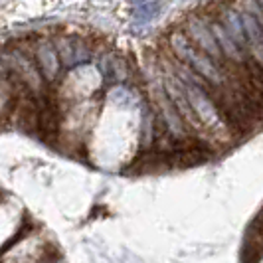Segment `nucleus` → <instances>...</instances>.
I'll return each instance as SVG.
<instances>
[{"instance_id":"nucleus-4","label":"nucleus","mask_w":263,"mask_h":263,"mask_svg":"<svg viewBox=\"0 0 263 263\" xmlns=\"http://www.w3.org/2000/svg\"><path fill=\"white\" fill-rule=\"evenodd\" d=\"M55 48H58V58L60 62L67 67H73L78 64H83L89 60V48L79 42V40H71V38H60L55 42Z\"/></svg>"},{"instance_id":"nucleus-3","label":"nucleus","mask_w":263,"mask_h":263,"mask_svg":"<svg viewBox=\"0 0 263 263\" xmlns=\"http://www.w3.org/2000/svg\"><path fill=\"white\" fill-rule=\"evenodd\" d=\"M188 32H190V36L194 38V42L200 46L202 52L208 53L214 60H220V58H222L220 46H218V42L214 38L210 26H208L204 20H200L198 16H192V18L188 20Z\"/></svg>"},{"instance_id":"nucleus-11","label":"nucleus","mask_w":263,"mask_h":263,"mask_svg":"<svg viewBox=\"0 0 263 263\" xmlns=\"http://www.w3.org/2000/svg\"><path fill=\"white\" fill-rule=\"evenodd\" d=\"M160 10L158 2H139L135 6V18H137V26H146L148 22L155 20V16Z\"/></svg>"},{"instance_id":"nucleus-9","label":"nucleus","mask_w":263,"mask_h":263,"mask_svg":"<svg viewBox=\"0 0 263 263\" xmlns=\"http://www.w3.org/2000/svg\"><path fill=\"white\" fill-rule=\"evenodd\" d=\"M224 30L230 34V38L236 42L241 50H246L248 46V40H246V32H243V24H241V18L239 14H236L234 10H226L224 12Z\"/></svg>"},{"instance_id":"nucleus-6","label":"nucleus","mask_w":263,"mask_h":263,"mask_svg":"<svg viewBox=\"0 0 263 263\" xmlns=\"http://www.w3.org/2000/svg\"><path fill=\"white\" fill-rule=\"evenodd\" d=\"M157 99H158V109H160L162 119H164V123H166V129H168L174 137H184L186 135L184 123H182V119L178 117V113L174 111L172 101L171 99H166V95H164L162 91L157 93Z\"/></svg>"},{"instance_id":"nucleus-10","label":"nucleus","mask_w":263,"mask_h":263,"mask_svg":"<svg viewBox=\"0 0 263 263\" xmlns=\"http://www.w3.org/2000/svg\"><path fill=\"white\" fill-rule=\"evenodd\" d=\"M101 73H103V78L107 81H111V83H115V81H123V79L127 78V71H125V66H123V62L115 58L113 53H107L101 58Z\"/></svg>"},{"instance_id":"nucleus-5","label":"nucleus","mask_w":263,"mask_h":263,"mask_svg":"<svg viewBox=\"0 0 263 263\" xmlns=\"http://www.w3.org/2000/svg\"><path fill=\"white\" fill-rule=\"evenodd\" d=\"M241 24H243V32H246V40L250 44L251 53L255 55L257 64L263 66V28L250 12L241 14Z\"/></svg>"},{"instance_id":"nucleus-8","label":"nucleus","mask_w":263,"mask_h":263,"mask_svg":"<svg viewBox=\"0 0 263 263\" xmlns=\"http://www.w3.org/2000/svg\"><path fill=\"white\" fill-rule=\"evenodd\" d=\"M38 62H40V69H42L44 78L48 79V81H53V79L58 78V71H60V58H58V52L53 50L50 44H40Z\"/></svg>"},{"instance_id":"nucleus-7","label":"nucleus","mask_w":263,"mask_h":263,"mask_svg":"<svg viewBox=\"0 0 263 263\" xmlns=\"http://www.w3.org/2000/svg\"><path fill=\"white\" fill-rule=\"evenodd\" d=\"M210 30L212 34H214V38H216V42H218V46H220V52H224L228 58H232L236 62H243V50L237 46L234 40L230 38V34L226 32L224 26L220 22L210 24Z\"/></svg>"},{"instance_id":"nucleus-2","label":"nucleus","mask_w":263,"mask_h":263,"mask_svg":"<svg viewBox=\"0 0 263 263\" xmlns=\"http://www.w3.org/2000/svg\"><path fill=\"white\" fill-rule=\"evenodd\" d=\"M182 85H184L186 99L192 107V111H196L198 119L210 129H222L224 127L222 113L216 109L212 99L204 93V87H198V85L188 83V81H182Z\"/></svg>"},{"instance_id":"nucleus-12","label":"nucleus","mask_w":263,"mask_h":263,"mask_svg":"<svg viewBox=\"0 0 263 263\" xmlns=\"http://www.w3.org/2000/svg\"><path fill=\"white\" fill-rule=\"evenodd\" d=\"M12 60L16 62V66H18V69L22 71V76H24V79H26L30 85H34V87H40V76L38 71L32 67V64L28 62L24 55H20V53H14Z\"/></svg>"},{"instance_id":"nucleus-1","label":"nucleus","mask_w":263,"mask_h":263,"mask_svg":"<svg viewBox=\"0 0 263 263\" xmlns=\"http://www.w3.org/2000/svg\"><path fill=\"white\" fill-rule=\"evenodd\" d=\"M171 46H172V50L178 53L184 62H188V64L192 66V69L196 71L198 76H202L206 81H210L214 85H222V83H224V76H222V71L216 67V64H212V60H208L204 53L196 52V50L190 46V42L186 40V36L182 32H174V34H172Z\"/></svg>"}]
</instances>
